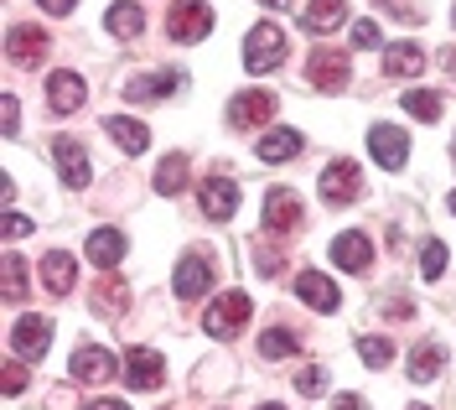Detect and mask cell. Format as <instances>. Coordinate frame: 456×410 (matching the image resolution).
Here are the masks:
<instances>
[{
  "instance_id": "cell-9",
  "label": "cell",
  "mask_w": 456,
  "mask_h": 410,
  "mask_svg": "<svg viewBox=\"0 0 456 410\" xmlns=\"http://www.w3.org/2000/svg\"><path fill=\"white\" fill-rule=\"evenodd\" d=\"M11 348L21 353V358H42V353L53 348V317H21V323L11 327Z\"/></svg>"
},
{
  "instance_id": "cell-6",
  "label": "cell",
  "mask_w": 456,
  "mask_h": 410,
  "mask_svg": "<svg viewBox=\"0 0 456 410\" xmlns=\"http://www.w3.org/2000/svg\"><path fill=\"white\" fill-rule=\"evenodd\" d=\"M275 110H281V99H275L270 88H249V94H239V99L228 104V119H233L239 130H244V125H270Z\"/></svg>"
},
{
  "instance_id": "cell-37",
  "label": "cell",
  "mask_w": 456,
  "mask_h": 410,
  "mask_svg": "<svg viewBox=\"0 0 456 410\" xmlns=\"http://www.w3.org/2000/svg\"><path fill=\"white\" fill-rule=\"evenodd\" d=\"M353 47H363V53L379 47V21H358V27H353Z\"/></svg>"
},
{
  "instance_id": "cell-15",
  "label": "cell",
  "mask_w": 456,
  "mask_h": 410,
  "mask_svg": "<svg viewBox=\"0 0 456 410\" xmlns=\"http://www.w3.org/2000/svg\"><path fill=\"white\" fill-rule=\"evenodd\" d=\"M332 260H338L342 270H353V275H358V270H369V265H373V239L358 234V229H347V234L332 239Z\"/></svg>"
},
{
  "instance_id": "cell-30",
  "label": "cell",
  "mask_w": 456,
  "mask_h": 410,
  "mask_svg": "<svg viewBox=\"0 0 456 410\" xmlns=\"http://www.w3.org/2000/svg\"><path fill=\"white\" fill-rule=\"evenodd\" d=\"M404 110L420 119V125H436V119H441V94H430V88H410V94H404Z\"/></svg>"
},
{
  "instance_id": "cell-28",
  "label": "cell",
  "mask_w": 456,
  "mask_h": 410,
  "mask_svg": "<svg viewBox=\"0 0 456 410\" xmlns=\"http://www.w3.org/2000/svg\"><path fill=\"white\" fill-rule=\"evenodd\" d=\"M182 187H187V156H167V161L156 167V193L176 198Z\"/></svg>"
},
{
  "instance_id": "cell-7",
  "label": "cell",
  "mask_w": 456,
  "mask_h": 410,
  "mask_svg": "<svg viewBox=\"0 0 456 410\" xmlns=\"http://www.w3.org/2000/svg\"><path fill=\"white\" fill-rule=\"evenodd\" d=\"M47 47H53V37L42 27H11V37H5V58L21 62V68H37L47 58Z\"/></svg>"
},
{
  "instance_id": "cell-22",
  "label": "cell",
  "mask_w": 456,
  "mask_h": 410,
  "mask_svg": "<svg viewBox=\"0 0 456 410\" xmlns=\"http://www.w3.org/2000/svg\"><path fill=\"white\" fill-rule=\"evenodd\" d=\"M176 88H182V73H141V78L125 84V99L145 104V99H161V94H176Z\"/></svg>"
},
{
  "instance_id": "cell-42",
  "label": "cell",
  "mask_w": 456,
  "mask_h": 410,
  "mask_svg": "<svg viewBox=\"0 0 456 410\" xmlns=\"http://www.w3.org/2000/svg\"><path fill=\"white\" fill-rule=\"evenodd\" d=\"M84 410H130L125 400H94V406H84Z\"/></svg>"
},
{
  "instance_id": "cell-14",
  "label": "cell",
  "mask_w": 456,
  "mask_h": 410,
  "mask_svg": "<svg viewBox=\"0 0 456 410\" xmlns=\"http://www.w3.org/2000/svg\"><path fill=\"white\" fill-rule=\"evenodd\" d=\"M296 224H301V198L285 193V187H275V193L265 198V229H270V234H290Z\"/></svg>"
},
{
  "instance_id": "cell-23",
  "label": "cell",
  "mask_w": 456,
  "mask_h": 410,
  "mask_svg": "<svg viewBox=\"0 0 456 410\" xmlns=\"http://www.w3.org/2000/svg\"><path fill=\"white\" fill-rule=\"evenodd\" d=\"M384 68H389V78H415V73L426 68V53H420L415 42H389V53H384Z\"/></svg>"
},
{
  "instance_id": "cell-33",
  "label": "cell",
  "mask_w": 456,
  "mask_h": 410,
  "mask_svg": "<svg viewBox=\"0 0 456 410\" xmlns=\"http://www.w3.org/2000/svg\"><path fill=\"white\" fill-rule=\"evenodd\" d=\"M358 358H363L369 369H384V364L395 358V348H389L384 338H358Z\"/></svg>"
},
{
  "instance_id": "cell-46",
  "label": "cell",
  "mask_w": 456,
  "mask_h": 410,
  "mask_svg": "<svg viewBox=\"0 0 456 410\" xmlns=\"http://www.w3.org/2000/svg\"><path fill=\"white\" fill-rule=\"evenodd\" d=\"M452 27H456V11H452Z\"/></svg>"
},
{
  "instance_id": "cell-10",
  "label": "cell",
  "mask_w": 456,
  "mask_h": 410,
  "mask_svg": "<svg viewBox=\"0 0 456 410\" xmlns=\"http://www.w3.org/2000/svg\"><path fill=\"white\" fill-rule=\"evenodd\" d=\"M53 156H57V176L68 182V187H88V151L73 141V135H57L53 141Z\"/></svg>"
},
{
  "instance_id": "cell-11",
  "label": "cell",
  "mask_w": 456,
  "mask_h": 410,
  "mask_svg": "<svg viewBox=\"0 0 456 410\" xmlns=\"http://www.w3.org/2000/svg\"><path fill=\"white\" fill-rule=\"evenodd\" d=\"M171 286H176V296H182V301H198V296L213 286V260H208V255H182V265H176V281H171Z\"/></svg>"
},
{
  "instance_id": "cell-5",
  "label": "cell",
  "mask_w": 456,
  "mask_h": 410,
  "mask_svg": "<svg viewBox=\"0 0 456 410\" xmlns=\"http://www.w3.org/2000/svg\"><path fill=\"white\" fill-rule=\"evenodd\" d=\"M369 151L379 167H389V172H399L404 161H410V135L399 130V125H373L369 130Z\"/></svg>"
},
{
  "instance_id": "cell-1",
  "label": "cell",
  "mask_w": 456,
  "mask_h": 410,
  "mask_svg": "<svg viewBox=\"0 0 456 410\" xmlns=\"http://www.w3.org/2000/svg\"><path fill=\"white\" fill-rule=\"evenodd\" d=\"M285 53H290V42H285V31L275 21H259L249 37H244V68L249 73H270V68H281Z\"/></svg>"
},
{
  "instance_id": "cell-32",
  "label": "cell",
  "mask_w": 456,
  "mask_h": 410,
  "mask_svg": "<svg viewBox=\"0 0 456 410\" xmlns=\"http://www.w3.org/2000/svg\"><path fill=\"white\" fill-rule=\"evenodd\" d=\"M441 270H446V244L441 239H426L420 244V275L426 281H441Z\"/></svg>"
},
{
  "instance_id": "cell-4",
  "label": "cell",
  "mask_w": 456,
  "mask_h": 410,
  "mask_svg": "<svg viewBox=\"0 0 456 410\" xmlns=\"http://www.w3.org/2000/svg\"><path fill=\"white\" fill-rule=\"evenodd\" d=\"M316 193H322V203L327 208L358 203V193H363V172H358L353 161H332V167L322 172V182H316Z\"/></svg>"
},
{
  "instance_id": "cell-27",
  "label": "cell",
  "mask_w": 456,
  "mask_h": 410,
  "mask_svg": "<svg viewBox=\"0 0 456 410\" xmlns=\"http://www.w3.org/2000/svg\"><path fill=\"white\" fill-rule=\"evenodd\" d=\"M296 348H301L296 327H265V332H259V353H265V358H290Z\"/></svg>"
},
{
  "instance_id": "cell-36",
  "label": "cell",
  "mask_w": 456,
  "mask_h": 410,
  "mask_svg": "<svg viewBox=\"0 0 456 410\" xmlns=\"http://www.w3.org/2000/svg\"><path fill=\"white\" fill-rule=\"evenodd\" d=\"M0 115H5V135H16V130H21V104H16V94H5V99H0Z\"/></svg>"
},
{
  "instance_id": "cell-2",
  "label": "cell",
  "mask_w": 456,
  "mask_h": 410,
  "mask_svg": "<svg viewBox=\"0 0 456 410\" xmlns=\"http://www.w3.org/2000/svg\"><path fill=\"white\" fill-rule=\"evenodd\" d=\"M249 312H255V301H249L244 291H224L208 312H202V327H208L213 338H233V332H244Z\"/></svg>"
},
{
  "instance_id": "cell-45",
  "label": "cell",
  "mask_w": 456,
  "mask_h": 410,
  "mask_svg": "<svg viewBox=\"0 0 456 410\" xmlns=\"http://www.w3.org/2000/svg\"><path fill=\"white\" fill-rule=\"evenodd\" d=\"M259 410H285V406H259Z\"/></svg>"
},
{
  "instance_id": "cell-12",
  "label": "cell",
  "mask_w": 456,
  "mask_h": 410,
  "mask_svg": "<svg viewBox=\"0 0 456 410\" xmlns=\"http://www.w3.org/2000/svg\"><path fill=\"white\" fill-rule=\"evenodd\" d=\"M68 369H73V380H84V384H104V380L119 374V358H114L110 348H78Z\"/></svg>"
},
{
  "instance_id": "cell-40",
  "label": "cell",
  "mask_w": 456,
  "mask_h": 410,
  "mask_svg": "<svg viewBox=\"0 0 456 410\" xmlns=\"http://www.w3.org/2000/svg\"><path fill=\"white\" fill-rule=\"evenodd\" d=\"M332 410H363V400H358V395H338V400H332Z\"/></svg>"
},
{
  "instance_id": "cell-19",
  "label": "cell",
  "mask_w": 456,
  "mask_h": 410,
  "mask_svg": "<svg viewBox=\"0 0 456 410\" xmlns=\"http://www.w3.org/2000/svg\"><path fill=\"white\" fill-rule=\"evenodd\" d=\"M233 208H239V187L228 176H208L202 182V213L224 224V218H233Z\"/></svg>"
},
{
  "instance_id": "cell-3",
  "label": "cell",
  "mask_w": 456,
  "mask_h": 410,
  "mask_svg": "<svg viewBox=\"0 0 456 410\" xmlns=\"http://www.w3.org/2000/svg\"><path fill=\"white\" fill-rule=\"evenodd\" d=\"M213 31V5L208 0H176L167 16V37L171 42H202Z\"/></svg>"
},
{
  "instance_id": "cell-31",
  "label": "cell",
  "mask_w": 456,
  "mask_h": 410,
  "mask_svg": "<svg viewBox=\"0 0 456 410\" xmlns=\"http://www.w3.org/2000/svg\"><path fill=\"white\" fill-rule=\"evenodd\" d=\"M5 301H21L27 296V265H21V255L16 250H5Z\"/></svg>"
},
{
  "instance_id": "cell-25",
  "label": "cell",
  "mask_w": 456,
  "mask_h": 410,
  "mask_svg": "<svg viewBox=\"0 0 456 410\" xmlns=\"http://www.w3.org/2000/svg\"><path fill=\"white\" fill-rule=\"evenodd\" d=\"M104 27H110L114 37H141V31H145V11L135 5V0H119V5H110Z\"/></svg>"
},
{
  "instance_id": "cell-16",
  "label": "cell",
  "mask_w": 456,
  "mask_h": 410,
  "mask_svg": "<svg viewBox=\"0 0 456 410\" xmlns=\"http://www.w3.org/2000/svg\"><path fill=\"white\" fill-rule=\"evenodd\" d=\"M161 353L156 348H130L125 353V380H130V390H156L161 384Z\"/></svg>"
},
{
  "instance_id": "cell-35",
  "label": "cell",
  "mask_w": 456,
  "mask_h": 410,
  "mask_svg": "<svg viewBox=\"0 0 456 410\" xmlns=\"http://www.w3.org/2000/svg\"><path fill=\"white\" fill-rule=\"evenodd\" d=\"M94 307H99V312H125V286L104 281V286H99V296H94Z\"/></svg>"
},
{
  "instance_id": "cell-29",
  "label": "cell",
  "mask_w": 456,
  "mask_h": 410,
  "mask_svg": "<svg viewBox=\"0 0 456 410\" xmlns=\"http://www.w3.org/2000/svg\"><path fill=\"white\" fill-rule=\"evenodd\" d=\"M441 358H446V353L436 348V343H420V348L410 353V380L430 384V380H436V374H441Z\"/></svg>"
},
{
  "instance_id": "cell-17",
  "label": "cell",
  "mask_w": 456,
  "mask_h": 410,
  "mask_svg": "<svg viewBox=\"0 0 456 410\" xmlns=\"http://www.w3.org/2000/svg\"><path fill=\"white\" fill-rule=\"evenodd\" d=\"M84 99H88V88L78 73H53L47 78V104H53L57 115H73V110H84Z\"/></svg>"
},
{
  "instance_id": "cell-21",
  "label": "cell",
  "mask_w": 456,
  "mask_h": 410,
  "mask_svg": "<svg viewBox=\"0 0 456 410\" xmlns=\"http://www.w3.org/2000/svg\"><path fill=\"white\" fill-rule=\"evenodd\" d=\"M88 260L99 265V270H114V265L125 260V234L119 229H94L88 234Z\"/></svg>"
},
{
  "instance_id": "cell-47",
  "label": "cell",
  "mask_w": 456,
  "mask_h": 410,
  "mask_svg": "<svg viewBox=\"0 0 456 410\" xmlns=\"http://www.w3.org/2000/svg\"><path fill=\"white\" fill-rule=\"evenodd\" d=\"M410 410H426V406H410Z\"/></svg>"
},
{
  "instance_id": "cell-39",
  "label": "cell",
  "mask_w": 456,
  "mask_h": 410,
  "mask_svg": "<svg viewBox=\"0 0 456 410\" xmlns=\"http://www.w3.org/2000/svg\"><path fill=\"white\" fill-rule=\"evenodd\" d=\"M5 239H21V234H31V218H21V213H5Z\"/></svg>"
},
{
  "instance_id": "cell-38",
  "label": "cell",
  "mask_w": 456,
  "mask_h": 410,
  "mask_svg": "<svg viewBox=\"0 0 456 410\" xmlns=\"http://www.w3.org/2000/svg\"><path fill=\"white\" fill-rule=\"evenodd\" d=\"M21 390H27V369L11 358V364H5V395H21Z\"/></svg>"
},
{
  "instance_id": "cell-44",
  "label": "cell",
  "mask_w": 456,
  "mask_h": 410,
  "mask_svg": "<svg viewBox=\"0 0 456 410\" xmlns=\"http://www.w3.org/2000/svg\"><path fill=\"white\" fill-rule=\"evenodd\" d=\"M259 5H285V0H259Z\"/></svg>"
},
{
  "instance_id": "cell-34",
  "label": "cell",
  "mask_w": 456,
  "mask_h": 410,
  "mask_svg": "<svg viewBox=\"0 0 456 410\" xmlns=\"http://www.w3.org/2000/svg\"><path fill=\"white\" fill-rule=\"evenodd\" d=\"M296 390H301V395H322V390H327V369H316V364H306V369H301V374H296Z\"/></svg>"
},
{
  "instance_id": "cell-13",
  "label": "cell",
  "mask_w": 456,
  "mask_h": 410,
  "mask_svg": "<svg viewBox=\"0 0 456 410\" xmlns=\"http://www.w3.org/2000/svg\"><path fill=\"white\" fill-rule=\"evenodd\" d=\"M306 73H312L316 88H327V94H338L347 84V58H342L338 47H316L312 62H306Z\"/></svg>"
},
{
  "instance_id": "cell-18",
  "label": "cell",
  "mask_w": 456,
  "mask_h": 410,
  "mask_svg": "<svg viewBox=\"0 0 456 410\" xmlns=\"http://www.w3.org/2000/svg\"><path fill=\"white\" fill-rule=\"evenodd\" d=\"M104 130H110V141L125 151V156H141V151L151 146V130H145L135 115H110L104 119Z\"/></svg>"
},
{
  "instance_id": "cell-20",
  "label": "cell",
  "mask_w": 456,
  "mask_h": 410,
  "mask_svg": "<svg viewBox=\"0 0 456 410\" xmlns=\"http://www.w3.org/2000/svg\"><path fill=\"white\" fill-rule=\"evenodd\" d=\"M42 281H47V291L53 296H68L73 291V281H78V265L68 250H47V260H42Z\"/></svg>"
},
{
  "instance_id": "cell-43",
  "label": "cell",
  "mask_w": 456,
  "mask_h": 410,
  "mask_svg": "<svg viewBox=\"0 0 456 410\" xmlns=\"http://www.w3.org/2000/svg\"><path fill=\"white\" fill-rule=\"evenodd\" d=\"M441 68H456V47H446V53H441Z\"/></svg>"
},
{
  "instance_id": "cell-8",
  "label": "cell",
  "mask_w": 456,
  "mask_h": 410,
  "mask_svg": "<svg viewBox=\"0 0 456 410\" xmlns=\"http://www.w3.org/2000/svg\"><path fill=\"white\" fill-rule=\"evenodd\" d=\"M296 296H301L312 312H338V307H342L338 281H327L322 270H301V275H296Z\"/></svg>"
},
{
  "instance_id": "cell-41",
  "label": "cell",
  "mask_w": 456,
  "mask_h": 410,
  "mask_svg": "<svg viewBox=\"0 0 456 410\" xmlns=\"http://www.w3.org/2000/svg\"><path fill=\"white\" fill-rule=\"evenodd\" d=\"M42 11H53V16H68V11H73V0H42Z\"/></svg>"
},
{
  "instance_id": "cell-26",
  "label": "cell",
  "mask_w": 456,
  "mask_h": 410,
  "mask_svg": "<svg viewBox=\"0 0 456 410\" xmlns=\"http://www.w3.org/2000/svg\"><path fill=\"white\" fill-rule=\"evenodd\" d=\"M290 156H301V135L296 130H270L259 141V161H290Z\"/></svg>"
},
{
  "instance_id": "cell-24",
  "label": "cell",
  "mask_w": 456,
  "mask_h": 410,
  "mask_svg": "<svg viewBox=\"0 0 456 410\" xmlns=\"http://www.w3.org/2000/svg\"><path fill=\"white\" fill-rule=\"evenodd\" d=\"M301 21H306V31H332L347 21V0H312L306 11H301Z\"/></svg>"
}]
</instances>
